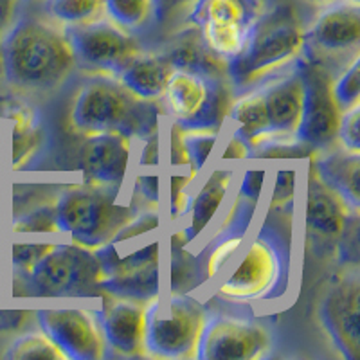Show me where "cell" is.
<instances>
[{
    "mask_svg": "<svg viewBox=\"0 0 360 360\" xmlns=\"http://www.w3.org/2000/svg\"><path fill=\"white\" fill-rule=\"evenodd\" d=\"M0 62L9 85L33 94L60 89L76 69L65 27L34 15L20 17L0 34Z\"/></svg>",
    "mask_w": 360,
    "mask_h": 360,
    "instance_id": "obj_1",
    "label": "cell"
},
{
    "mask_svg": "<svg viewBox=\"0 0 360 360\" xmlns=\"http://www.w3.org/2000/svg\"><path fill=\"white\" fill-rule=\"evenodd\" d=\"M162 110L157 101L134 96L114 76L96 74L85 82L70 108V127L83 137L119 134L141 141L160 130Z\"/></svg>",
    "mask_w": 360,
    "mask_h": 360,
    "instance_id": "obj_2",
    "label": "cell"
},
{
    "mask_svg": "<svg viewBox=\"0 0 360 360\" xmlns=\"http://www.w3.org/2000/svg\"><path fill=\"white\" fill-rule=\"evenodd\" d=\"M304 25L292 6H276L263 13L247 34L242 49L227 62V78L234 92H247L269 82L276 72L303 56Z\"/></svg>",
    "mask_w": 360,
    "mask_h": 360,
    "instance_id": "obj_3",
    "label": "cell"
},
{
    "mask_svg": "<svg viewBox=\"0 0 360 360\" xmlns=\"http://www.w3.org/2000/svg\"><path fill=\"white\" fill-rule=\"evenodd\" d=\"M238 265L218 283V299L227 303H272L287 294L290 278V247L274 227L262 225L247 238Z\"/></svg>",
    "mask_w": 360,
    "mask_h": 360,
    "instance_id": "obj_4",
    "label": "cell"
},
{
    "mask_svg": "<svg viewBox=\"0 0 360 360\" xmlns=\"http://www.w3.org/2000/svg\"><path fill=\"white\" fill-rule=\"evenodd\" d=\"M137 213L123 188L85 182L72 186L54 204L58 229L63 238L86 249L110 242L115 231Z\"/></svg>",
    "mask_w": 360,
    "mask_h": 360,
    "instance_id": "obj_5",
    "label": "cell"
},
{
    "mask_svg": "<svg viewBox=\"0 0 360 360\" xmlns=\"http://www.w3.org/2000/svg\"><path fill=\"white\" fill-rule=\"evenodd\" d=\"M234 94L227 74L175 69L162 99L168 115L180 128L221 134Z\"/></svg>",
    "mask_w": 360,
    "mask_h": 360,
    "instance_id": "obj_6",
    "label": "cell"
},
{
    "mask_svg": "<svg viewBox=\"0 0 360 360\" xmlns=\"http://www.w3.org/2000/svg\"><path fill=\"white\" fill-rule=\"evenodd\" d=\"M207 311L188 292H162L146 303L144 353L157 359H195Z\"/></svg>",
    "mask_w": 360,
    "mask_h": 360,
    "instance_id": "obj_7",
    "label": "cell"
},
{
    "mask_svg": "<svg viewBox=\"0 0 360 360\" xmlns=\"http://www.w3.org/2000/svg\"><path fill=\"white\" fill-rule=\"evenodd\" d=\"M101 266L92 249L60 240L24 278L31 294L45 297L99 294Z\"/></svg>",
    "mask_w": 360,
    "mask_h": 360,
    "instance_id": "obj_8",
    "label": "cell"
},
{
    "mask_svg": "<svg viewBox=\"0 0 360 360\" xmlns=\"http://www.w3.org/2000/svg\"><path fill=\"white\" fill-rule=\"evenodd\" d=\"M266 9V0H195L188 22L209 49L229 62Z\"/></svg>",
    "mask_w": 360,
    "mask_h": 360,
    "instance_id": "obj_9",
    "label": "cell"
},
{
    "mask_svg": "<svg viewBox=\"0 0 360 360\" xmlns=\"http://www.w3.org/2000/svg\"><path fill=\"white\" fill-rule=\"evenodd\" d=\"M297 62L299 76L303 82V110L295 141L311 153L324 152L337 146V131L342 117L332 92L333 74L321 63L307 62L303 58H299Z\"/></svg>",
    "mask_w": 360,
    "mask_h": 360,
    "instance_id": "obj_10",
    "label": "cell"
},
{
    "mask_svg": "<svg viewBox=\"0 0 360 360\" xmlns=\"http://www.w3.org/2000/svg\"><path fill=\"white\" fill-rule=\"evenodd\" d=\"M272 348L262 323L234 315H207L197 346V360H256Z\"/></svg>",
    "mask_w": 360,
    "mask_h": 360,
    "instance_id": "obj_11",
    "label": "cell"
},
{
    "mask_svg": "<svg viewBox=\"0 0 360 360\" xmlns=\"http://www.w3.org/2000/svg\"><path fill=\"white\" fill-rule=\"evenodd\" d=\"M76 58V67L94 74L114 76L131 54L139 51L137 40L107 17L65 27Z\"/></svg>",
    "mask_w": 360,
    "mask_h": 360,
    "instance_id": "obj_12",
    "label": "cell"
},
{
    "mask_svg": "<svg viewBox=\"0 0 360 360\" xmlns=\"http://www.w3.org/2000/svg\"><path fill=\"white\" fill-rule=\"evenodd\" d=\"M360 44V6L349 0L321 9L319 17L304 27L303 60L323 65L326 60L356 56Z\"/></svg>",
    "mask_w": 360,
    "mask_h": 360,
    "instance_id": "obj_13",
    "label": "cell"
},
{
    "mask_svg": "<svg viewBox=\"0 0 360 360\" xmlns=\"http://www.w3.org/2000/svg\"><path fill=\"white\" fill-rule=\"evenodd\" d=\"M37 319L62 349L67 360H101L107 356V344L98 323L96 311L85 308L38 310Z\"/></svg>",
    "mask_w": 360,
    "mask_h": 360,
    "instance_id": "obj_14",
    "label": "cell"
},
{
    "mask_svg": "<svg viewBox=\"0 0 360 360\" xmlns=\"http://www.w3.org/2000/svg\"><path fill=\"white\" fill-rule=\"evenodd\" d=\"M319 321L340 355L348 360H359L360 281L356 270L326 292L319 304Z\"/></svg>",
    "mask_w": 360,
    "mask_h": 360,
    "instance_id": "obj_15",
    "label": "cell"
},
{
    "mask_svg": "<svg viewBox=\"0 0 360 360\" xmlns=\"http://www.w3.org/2000/svg\"><path fill=\"white\" fill-rule=\"evenodd\" d=\"M96 311L107 349L123 356H144L146 304L105 294Z\"/></svg>",
    "mask_w": 360,
    "mask_h": 360,
    "instance_id": "obj_16",
    "label": "cell"
},
{
    "mask_svg": "<svg viewBox=\"0 0 360 360\" xmlns=\"http://www.w3.org/2000/svg\"><path fill=\"white\" fill-rule=\"evenodd\" d=\"M85 139L79 157L85 182L123 188L134 162L135 141L119 134L90 135Z\"/></svg>",
    "mask_w": 360,
    "mask_h": 360,
    "instance_id": "obj_17",
    "label": "cell"
},
{
    "mask_svg": "<svg viewBox=\"0 0 360 360\" xmlns=\"http://www.w3.org/2000/svg\"><path fill=\"white\" fill-rule=\"evenodd\" d=\"M304 200V229L315 240H339L349 218L359 214V211H353L340 195L315 175L311 166Z\"/></svg>",
    "mask_w": 360,
    "mask_h": 360,
    "instance_id": "obj_18",
    "label": "cell"
},
{
    "mask_svg": "<svg viewBox=\"0 0 360 360\" xmlns=\"http://www.w3.org/2000/svg\"><path fill=\"white\" fill-rule=\"evenodd\" d=\"M269 119L270 143L274 141H295L301 110H303V82L295 67L288 76L270 79L262 86Z\"/></svg>",
    "mask_w": 360,
    "mask_h": 360,
    "instance_id": "obj_19",
    "label": "cell"
},
{
    "mask_svg": "<svg viewBox=\"0 0 360 360\" xmlns=\"http://www.w3.org/2000/svg\"><path fill=\"white\" fill-rule=\"evenodd\" d=\"M236 164L220 162V166L211 169L204 184L193 193L188 213H186V217H189L188 227L182 229L188 243L200 236L209 225L213 224V220L220 213L225 198L229 195V189L236 180Z\"/></svg>",
    "mask_w": 360,
    "mask_h": 360,
    "instance_id": "obj_20",
    "label": "cell"
},
{
    "mask_svg": "<svg viewBox=\"0 0 360 360\" xmlns=\"http://www.w3.org/2000/svg\"><path fill=\"white\" fill-rule=\"evenodd\" d=\"M168 290V259H155L135 269L121 270L99 279V294L150 303Z\"/></svg>",
    "mask_w": 360,
    "mask_h": 360,
    "instance_id": "obj_21",
    "label": "cell"
},
{
    "mask_svg": "<svg viewBox=\"0 0 360 360\" xmlns=\"http://www.w3.org/2000/svg\"><path fill=\"white\" fill-rule=\"evenodd\" d=\"M173 72L175 65L168 56L143 53L139 49L121 65V69L114 74V78L137 98L159 101L162 99L164 90L168 86Z\"/></svg>",
    "mask_w": 360,
    "mask_h": 360,
    "instance_id": "obj_22",
    "label": "cell"
},
{
    "mask_svg": "<svg viewBox=\"0 0 360 360\" xmlns=\"http://www.w3.org/2000/svg\"><path fill=\"white\" fill-rule=\"evenodd\" d=\"M310 166L315 175L330 189L340 195L346 204L360 209V153L346 152L344 148L333 146L310 157Z\"/></svg>",
    "mask_w": 360,
    "mask_h": 360,
    "instance_id": "obj_23",
    "label": "cell"
},
{
    "mask_svg": "<svg viewBox=\"0 0 360 360\" xmlns=\"http://www.w3.org/2000/svg\"><path fill=\"white\" fill-rule=\"evenodd\" d=\"M227 119L234 127V134L245 139L252 150H258L270 143L269 119H266L262 86L247 90L234 98Z\"/></svg>",
    "mask_w": 360,
    "mask_h": 360,
    "instance_id": "obj_24",
    "label": "cell"
},
{
    "mask_svg": "<svg viewBox=\"0 0 360 360\" xmlns=\"http://www.w3.org/2000/svg\"><path fill=\"white\" fill-rule=\"evenodd\" d=\"M9 139H11V168L20 169L38 152L41 144V127L29 108H13L9 112Z\"/></svg>",
    "mask_w": 360,
    "mask_h": 360,
    "instance_id": "obj_25",
    "label": "cell"
},
{
    "mask_svg": "<svg viewBox=\"0 0 360 360\" xmlns=\"http://www.w3.org/2000/svg\"><path fill=\"white\" fill-rule=\"evenodd\" d=\"M44 9L47 18L69 27L105 17V0H44Z\"/></svg>",
    "mask_w": 360,
    "mask_h": 360,
    "instance_id": "obj_26",
    "label": "cell"
},
{
    "mask_svg": "<svg viewBox=\"0 0 360 360\" xmlns=\"http://www.w3.org/2000/svg\"><path fill=\"white\" fill-rule=\"evenodd\" d=\"M105 17L134 34L155 20V0H105Z\"/></svg>",
    "mask_w": 360,
    "mask_h": 360,
    "instance_id": "obj_27",
    "label": "cell"
},
{
    "mask_svg": "<svg viewBox=\"0 0 360 360\" xmlns=\"http://www.w3.org/2000/svg\"><path fill=\"white\" fill-rule=\"evenodd\" d=\"M4 359L8 360H31V359H44V360H67L62 349L58 348L54 340L51 339L44 330L31 332L27 335L18 337L13 340L8 352L4 353Z\"/></svg>",
    "mask_w": 360,
    "mask_h": 360,
    "instance_id": "obj_28",
    "label": "cell"
},
{
    "mask_svg": "<svg viewBox=\"0 0 360 360\" xmlns=\"http://www.w3.org/2000/svg\"><path fill=\"white\" fill-rule=\"evenodd\" d=\"M295 195H297V166L290 162H283L276 168L274 182L270 188L269 209H274L276 213H288V209H294Z\"/></svg>",
    "mask_w": 360,
    "mask_h": 360,
    "instance_id": "obj_29",
    "label": "cell"
},
{
    "mask_svg": "<svg viewBox=\"0 0 360 360\" xmlns=\"http://www.w3.org/2000/svg\"><path fill=\"white\" fill-rule=\"evenodd\" d=\"M332 92L340 112L356 107L360 99V53L346 63L342 72L333 78Z\"/></svg>",
    "mask_w": 360,
    "mask_h": 360,
    "instance_id": "obj_30",
    "label": "cell"
},
{
    "mask_svg": "<svg viewBox=\"0 0 360 360\" xmlns=\"http://www.w3.org/2000/svg\"><path fill=\"white\" fill-rule=\"evenodd\" d=\"M198 173H173L169 172L168 176V221L176 224L186 217L191 202V186L197 180Z\"/></svg>",
    "mask_w": 360,
    "mask_h": 360,
    "instance_id": "obj_31",
    "label": "cell"
},
{
    "mask_svg": "<svg viewBox=\"0 0 360 360\" xmlns=\"http://www.w3.org/2000/svg\"><path fill=\"white\" fill-rule=\"evenodd\" d=\"M218 139H220V134H214V131H182V141H184L186 153H188L193 172L200 173L207 166L209 157L218 144Z\"/></svg>",
    "mask_w": 360,
    "mask_h": 360,
    "instance_id": "obj_32",
    "label": "cell"
},
{
    "mask_svg": "<svg viewBox=\"0 0 360 360\" xmlns=\"http://www.w3.org/2000/svg\"><path fill=\"white\" fill-rule=\"evenodd\" d=\"M60 240H47V242H15L11 243L9 256H11L13 270L17 272L20 278L31 272L34 265L44 258L45 254L49 252Z\"/></svg>",
    "mask_w": 360,
    "mask_h": 360,
    "instance_id": "obj_33",
    "label": "cell"
},
{
    "mask_svg": "<svg viewBox=\"0 0 360 360\" xmlns=\"http://www.w3.org/2000/svg\"><path fill=\"white\" fill-rule=\"evenodd\" d=\"M11 231L15 234H60L58 229L56 217H54V205L51 207H38L29 211L24 217H18L17 220L13 221Z\"/></svg>",
    "mask_w": 360,
    "mask_h": 360,
    "instance_id": "obj_34",
    "label": "cell"
},
{
    "mask_svg": "<svg viewBox=\"0 0 360 360\" xmlns=\"http://www.w3.org/2000/svg\"><path fill=\"white\" fill-rule=\"evenodd\" d=\"M266 175H269V168L263 166V164H250L249 168H243L236 175V180H234L238 188V195L247 198V200L259 204L262 197L265 195Z\"/></svg>",
    "mask_w": 360,
    "mask_h": 360,
    "instance_id": "obj_35",
    "label": "cell"
},
{
    "mask_svg": "<svg viewBox=\"0 0 360 360\" xmlns=\"http://www.w3.org/2000/svg\"><path fill=\"white\" fill-rule=\"evenodd\" d=\"M134 193L143 202H146L148 209H160L162 200V176L157 173V168L137 169L134 182Z\"/></svg>",
    "mask_w": 360,
    "mask_h": 360,
    "instance_id": "obj_36",
    "label": "cell"
},
{
    "mask_svg": "<svg viewBox=\"0 0 360 360\" xmlns=\"http://www.w3.org/2000/svg\"><path fill=\"white\" fill-rule=\"evenodd\" d=\"M337 146L346 152L360 153V105L342 112L339 131H337Z\"/></svg>",
    "mask_w": 360,
    "mask_h": 360,
    "instance_id": "obj_37",
    "label": "cell"
},
{
    "mask_svg": "<svg viewBox=\"0 0 360 360\" xmlns=\"http://www.w3.org/2000/svg\"><path fill=\"white\" fill-rule=\"evenodd\" d=\"M134 160L137 164V169L160 168L162 166V137H160V130L141 139V146L134 155Z\"/></svg>",
    "mask_w": 360,
    "mask_h": 360,
    "instance_id": "obj_38",
    "label": "cell"
},
{
    "mask_svg": "<svg viewBox=\"0 0 360 360\" xmlns=\"http://www.w3.org/2000/svg\"><path fill=\"white\" fill-rule=\"evenodd\" d=\"M252 155V148L247 144L245 139H242L238 134H231V137L225 143V150L220 157V162L225 164H240Z\"/></svg>",
    "mask_w": 360,
    "mask_h": 360,
    "instance_id": "obj_39",
    "label": "cell"
},
{
    "mask_svg": "<svg viewBox=\"0 0 360 360\" xmlns=\"http://www.w3.org/2000/svg\"><path fill=\"white\" fill-rule=\"evenodd\" d=\"M195 0H155V20H166L175 11L189 8Z\"/></svg>",
    "mask_w": 360,
    "mask_h": 360,
    "instance_id": "obj_40",
    "label": "cell"
},
{
    "mask_svg": "<svg viewBox=\"0 0 360 360\" xmlns=\"http://www.w3.org/2000/svg\"><path fill=\"white\" fill-rule=\"evenodd\" d=\"M18 2L20 0H0V25H4L6 22H9Z\"/></svg>",
    "mask_w": 360,
    "mask_h": 360,
    "instance_id": "obj_41",
    "label": "cell"
},
{
    "mask_svg": "<svg viewBox=\"0 0 360 360\" xmlns=\"http://www.w3.org/2000/svg\"><path fill=\"white\" fill-rule=\"evenodd\" d=\"M304 2H307V4H310V6H314V8L323 9V8H326V6L335 4V2H339V0H304Z\"/></svg>",
    "mask_w": 360,
    "mask_h": 360,
    "instance_id": "obj_42",
    "label": "cell"
},
{
    "mask_svg": "<svg viewBox=\"0 0 360 360\" xmlns=\"http://www.w3.org/2000/svg\"><path fill=\"white\" fill-rule=\"evenodd\" d=\"M349 2H355V4H359L360 0H349Z\"/></svg>",
    "mask_w": 360,
    "mask_h": 360,
    "instance_id": "obj_43",
    "label": "cell"
},
{
    "mask_svg": "<svg viewBox=\"0 0 360 360\" xmlns=\"http://www.w3.org/2000/svg\"><path fill=\"white\" fill-rule=\"evenodd\" d=\"M0 74H2V62H0Z\"/></svg>",
    "mask_w": 360,
    "mask_h": 360,
    "instance_id": "obj_44",
    "label": "cell"
},
{
    "mask_svg": "<svg viewBox=\"0 0 360 360\" xmlns=\"http://www.w3.org/2000/svg\"><path fill=\"white\" fill-rule=\"evenodd\" d=\"M27 2H37V0H27Z\"/></svg>",
    "mask_w": 360,
    "mask_h": 360,
    "instance_id": "obj_45",
    "label": "cell"
}]
</instances>
